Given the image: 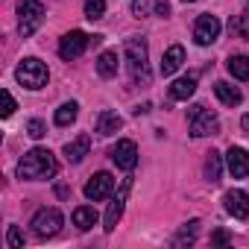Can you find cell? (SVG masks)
I'll use <instances>...</instances> for the list:
<instances>
[{
    "label": "cell",
    "mask_w": 249,
    "mask_h": 249,
    "mask_svg": "<svg viewBox=\"0 0 249 249\" xmlns=\"http://www.w3.org/2000/svg\"><path fill=\"white\" fill-rule=\"evenodd\" d=\"M76 114H79V106L71 100V103H62L59 108H56V126H71V123L76 120Z\"/></svg>",
    "instance_id": "obj_21"
},
{
    "label": "cell",
    "mask_w": 249,
    "mask_h": 249,
    "mask_svg": "<svg viewBox=\"0 0 249 249\" xmlns=\"http://www.w3.org/2000/svg\"><path fill=\"white\" fill-rule=\"evenodd\" d=\"M106 12V0H85V18L88 21H100Z\"/></svg>",
    "instance_id": "obj_25"
},
{
    "label": "cell",
    "mask_w": 249,
    "mask_h": 249,
    "mask_svg": "<svg viewBox=\"0 0 249 249\" xmlns=\"http://www.w3.org/2000/svg\"><path fill=\"white\" fill-rule=\"evenodd\" d=\"M229 27H231V33H234V36L249 38V6H246L237 18H231V24H229Z\"/></svg>",
    "instance_id": "obj_24"
},
{
    "label": "cell",
    "mask_w": 249,
    "mask_h": 249,
    "mask_svg": "<svg viewBox=\"0 0 249 249\" xmlns=\"http://www.w3.org/2000/svg\"><path fill=\"white\" fill-rule=\"evenodd\" d=\"M15 108H18V106H15V100H12V94H9V91H3V108H0V114L9 117Z\"/></svg>",
    "instance_id": "obj_30"
},
{
    "label": "cell",
    "mask_w": 249,
    "mask_h": 249,
    "mask_svg": "<svg viewBox=\"0 0 249 249\" xmlns=\"http://www.w3.org/2000/svg\"><path fill=\"white\" fill-rule=\"evenodd\" d=\"M217 36H220V21H217L214 15H199L196 24H194V38H196V44L208 47V44L217 41Z\"/></svg>",
    "instance_id": "obj_10"
},
{
    "label": "cell",
    "mask_w": 249,
    "mask_h": 249,
    "mask_svg": "<svg viewBox=\"0 0 249 249\" xmlns=\"http://www.w3.org/2000/svg\"><path fill=\"white\" fill-rule=\"evenodd\" d=\"M123 53H126V68L132 73V82L135 85H150V62H147V41L144 38H129L126 47H123Z\"/></svg>",
    "instance_id": "obj_2"
},
{
    "label": "cell",
    "mask_w": 249,
    "mask_h": 249,
    "mask_svg": "<svg viewBox=\"0 0 249 249\" xmlns=\"http://www.w3.org/2000/svg\"><path fill=\"white\" fill-rule=\"evenodd\" d=\"M123 126V120H120V114L117 111H100L97 114V135H103V138H108V135H114L117 129Z\"/></svg>",
    "instance_id": "obj_14"
},
{
    "label": "cell",
    "mask_w": 249,
    "mask_h": 249,
    "mask_svg": "<svg viewBox=\"0 0 249 249\" xmlns=\"http://www.w3.org/2000/svg\"><path fill=\"white\" fill-rule=\"evenodd\" d=\"M111 161L120 167V170H135L138 164V144L129 141V138H123L111 147Z\"/></svg>",
    "instance_id": "obj_9"
},
{
    "label": "cell",
    "mask_w": 249,
    "mask_h": 249,
    "mask_svg": "<svg viewBox=\"0 0 249 249\" xmlns=\"http://www.w3.org/2000/svg\"><path fill=\"white\" fill-rule=\"evenodd\" d=\"M188 126H191L194 138H205V135H214L220 129V120H217V114L211 108H205V106L196 103V106L188 108Z\"/></svg>",
    "instance_id": "obj_3"
},
{
    "label": "cell",
    "mask_w": 249,
    "mask_h": 249,
    "mask_svg": "<svg viewBox=\"0 0 249 249\" xmlns=\"http://www.w3.org/2000/svg\"><path fill=\"white\" fill-rule=\"evenodd\" d=\"M220 170H223V161H220V153H208L205 159V179L208 182H220Z\"/></svg>",
    "instance_id": "obj_23"
},
{
    "label": "cell",
    "mask_w": 249,
    "mask_h": 249,
    "mask_svg": "<svg viewBox=\"0 0 249 249\" xmlns=\"http://www.w3.org/2000/svg\"><path fill=\"white\" fill-rule=\"evenodd\" d=\"M229 73L240 82H249V59L246 56H231L229 59Z\"/></svg>",
    "instance_id": "obj_22"
},
{
    "label": "cell",
    "mask_w": 249,
    "mask_h": 249,
    "mask_svg": "<svg viewBox=\"0 0 249 249\" xmlns=\"http://www.w3.org/2000/svg\"><path fill=\"white\" fill-rule=\"evenodd\" d=\"M27 135L38 141V138H44V135H47V126H44L41 120H30V123H27Z\"/></svg>",
    "instance_id": "obj_28"
},
{
    "label": "cell",
    "mask_w": 249,
    "mask_h": 249,
    "mask_svg": "<svg viewBox=\"0 0 249 249\" xmlns=\"http://www.w3.org/2000/svg\"><path fill=\"white\" fill-rule=\"evenodd\" d=\"M97 73H100L103 79H111V76L117 73V53H114V50L100 53V59H97Z\"/></svg>",
    "instance_id": "obj_20"
},
{
    "label": "cell",
    "mask_w": 249,
    "mask_h": 249,
    "mask_svg": "<svg viewBox=\"0 0 249 249\" xmlns=\"http://www.w3.org/2000/svg\"><path fill=\"white\" fill-rule=\"evenodd\" d=\"M153 6L159 9V0H132V12H135V18L153 15Z\"/></svg>",
    "instance_id": "obj_26"
},
{
    "label": "cell",
    "mask_w": 249,
    "mask_h": 249,
    "mask_svg": "<svg viewBox=\"0 0 249 249\" xmlns=\"http://www.w3.org/2000/svg\"><path fill=\"white\" fill-rule=\"evenodd\" d=\"M196 220H191L182 231H179V237H176V246H185V243H194V237H196Z\"/></svg>",
    "instance_id": "obj_27"
},
{
    "label": "cell",
    "mask_w": 249,
    "mask_h": 249,
    "mask_svg": "<svg viewBox=\"0 0 249 249\" xmlns=\"http://www.w3.org/2000/svg\"><path fill=\"white\" fill-rule=\"evenodd\" d=\"M44 21V6L41 0H18V30L21 36H33Z\"/></svg>",
    "instance_id": "obj_4"
},
{
    "label": "cell",
    "mask_w": 249,
    "mask_h": 249,
    "mask_svg": "<svg viewBox=\"0 0 249 249\" xmlns=\"http://www.w3.org/2000/svg\"><path fill=\"white\" fill-rule=\"evenodd\" d=\"M243 129H246V132H249V114H246V117H243Z\"/></svg>",
    "instance_id": "obj_32"
},
{
    "label": "cell",
    "mask_w": 249,
    "mask_h": 249,
    "mask_svg": "<svg viewBox=\"0 0 249 249\" xmlns=\"http://www.w3.org/2000/svg\"><path fill=\"white\" fill-rule=\"evenodd\" d=\"M62 229V211L59 208H41V211H36V217H33V231H36V237H53L56 231Z\"/></svg>",
    "instance_id": "obj_7"
},
{
    "label": "cell",
    "mask_w": 249,
    "mask_h": 249,
    "mask_svg": "<svg viewBox=\"0 0 249 249\" xmlns=\"http://www.w3.org/2000/svg\"><path fill=\"white\" fill-rule=\"evenodd\" d=\"M15 76H18V82L21 85H27V88H44L47 85V79H50V71H47V65L41 62V59H24L21 65H18V71H15Z\"/></svg>",
    "instance_id": "obj_5"
},
{
    "label": "cell",
    "mask_w": 249,
    "mask_h": 249,
    "mask_svg": "<svg viewBox=\"0 0 249 249\" xmlns=\"http://www.w3.org/2000/svg\"><path fill=\"white\" fill-rule=\"evenodd\" d=\"M211 240H214V243H229V231H223V229H217V231L211 234Z\"/></svg>",
    "instance_id": "obj_31"
},
{
    "label": "cell",
    "mask_w": 249,
    "mask_h": 249,
    "mask_svg": "<svg viewBox=\"0 0 249 249\" xmlns=\"http://www.w3.org/2000/svg\"><path fill=\"white\" fill-rule=\"evenodd\" d=\"M97 220H100V214H97L91 205H79V208L73 211V226H76L79 231H88L91 226H97Z\"/></svg>",
    "instance_id": "obj_19"
},
{
    "label": "cell",
    "mask_w": 249,
    "mask_h": 249,
    "mask_svg": "<svg viewBox=\"0 0 249 249\" xmlns=\"http://www.w3.org/2000/svg\"><path fill=\"white\" fill-rule=\"evenodd\" d=\"M91 44V38L82 33V30H71L68 36H62V44H59V56L65 59V62H73V59H79L82 53H85V47Z\"/></svg>",
    "instance_id": "obj_8"
},
{
    "label": "cell",
    "mask_w": 249,
    "mask_h": 249,
    "mask_svg": "<svg viewBox=\"0 0 249 249\" xmlns=\"http://www.w3.org/2000/svg\"><path fill=\"white\" fill-rule=\"evenodd\" d=\"M88 150H91V138H88V135H79V138H73L71 144H65V159H68L71 164H79V161L88 156Z\"/></svg>",
    "instance_id": "obj_15"
},
{
    "label": "cell",
    "mask_w": 249,
    "mask_h": 249,
    "mask_svg": "<svg viewBox=\"0 0 249 249\" xmlns=\"http://www.w3.org/2000/svg\"><path fill=\"white\" fill-rule=\"evenodd\" d=\"M56 173H59L56 156H53L50 150H41V147L24 153V159L18 161V176H21V179H50V176H56Z\"/></svg>",
    "instance_id": "obj_1"
},
{
    "label": "cell",
    "mask_w": 249,
    "mask_h": 249,
    "mask_svg": "<svg viewBox=\"0 0 249 249\" xmlns=\"http://www.w3.org/2000/svg\"><path fill=\"white\" fill-rule=\"evenodd\" d=\"M226 164H229V173L234 179H246L249 176V153L240 150V147H231L226 153Z\"/></svg>",
    "instance_id": "obj_13"
},
{
    "label": "cell",
    "mask_w": 249,
    "mask_h": 249,
    "mask_svg": "<svg viewBox=\"0 0 249 249\" xmlns=\"http://www.w3.org/2000/svg\"><path fill=\"white\" fill-rule=\"evenodd\" d=\"M223 202H226V211H229L231 217H237V220H246V217H249V194H246V191L234 188V191H229V194L223 196Z\"/></svg>",
    "instance_id": "obj_12"
},
{
    "label": "cell",
    "mask_w": 249,
    "mask_h": 249,
    "mask_svg": "<svg viewBox=\"0 0 249 249\" xmlns=\"http://www.w3.org/2000/svg\"><path fill=\"white\" fill-rule=\"evenodd\" d=\"M111 191H114V176H111V173H94V176L85 182V196L94 199V202L111 196Z\"/></svg>",
    "instance_id": "obj_11"
},
{
    "label": "cell",
    "mask_w": 249,
    "mask_h": 249,
    "mask_svg": "<svg viewBox=\"0 0 249 249\" xmlns=\"http://www.w3.org/2000/svg\"><path fill=\"white\" fill-rule=\"evenodd\" d=\"M129 188H132V179H123L120 191L111 196V202H108V211H106V220H103V229H106V234H111V231L117 229V223H120V217H123V205H126V196H129Z\"/></svg>",
    "instance_id": "obj_6"
},
{
    "label": "cell",
    "mask_w": 249,
    "mask_h": 249,
    "mask_svg": "<svg viewBox=\"0 0 249 249\" xmlns=\"http://www.w3.org/2000/svg\"><path fill=\"white\" fill-rule=\"evenodd\" d=\"M6 243L12 249H24V234L18 231V226H9V234H6Z\"/></svg>",
    "instance_id": "obj_29"
},
{
    "label": "cell",
    "mask_w": 249,
    "mask_h": 249,
    "mask_svg": "<svg viewBox=\"0 0 249 249\" xmlns=\"http://www.w3.org/2000/svg\"><path fill=\"white\" fill-rule=\"evenodd\" d=\"M194 91H196V73H188V76H182V79H176L170 85V97L173 100H188Z\"/></svg>",
    "instance_id": "obj_17"
},
{
    "label": "cell",
    "mask_w": 249,
    "mask_h": 249,
    "mask_svg": "<svg viewBox=\"0 0 249 249\" xmlns=\"http://www.w3.org/2000/svg\"><path fill=\"white\" fill-rule=\"evenodd\" d=\"M185 3H194V0H185Z\"/></svg>",
    "instance_id": "obj_33"
},
{
    "label": "cell",
    "mask_w": 249,
    "mask_h": 249,
    "mask_svg": "<svg viewBox=\"0 0 249 249\" xmlns=\"http://www.w3.org/2000/svg\"><path fill=\"white\" fill-rule=\"evenodd\" d=\"M182 62H185V50H182V44L167 47V53H164V59H161V73H164V76H173V73L182 68Z\"/></svg>",
    "instance_id": "obj_16"
},
{
    "label": "cell",
    "mask_w": 249,
    "mask_h": 249,
    "mask_svg": "<svg viewBox=\"0 0 249 249\" xmlns=\"http://www.w3.org/2000/svg\"><path fill=\"white\" fill-rule=\"evenodd\" d=\"M214 94H217V100L226 103V106H240V103H243L240 88H234V85H229V82H217V85H214Z\"/></svg>",
    "instance_id": "obj_18"
}]
</instances>
